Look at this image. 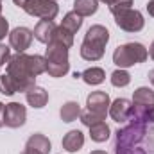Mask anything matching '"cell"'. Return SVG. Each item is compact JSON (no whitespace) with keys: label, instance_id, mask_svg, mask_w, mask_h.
<instances>
[{"label":"cell","instance_id":"277c9868","mask_svg":"<svg viewBox=\"0 0 154 154\" xmlns=\"http://www.w3.org/2000/svg\"><path fill=\"white\" fill-rule=\"evenodd\" d=\"M45 59H47V74L50 77H63L70 72L68 47H65L59 41L52 39L50 43H47Z\"/></svg>","mask_w":154,"mask_h":154},{"label":"cell","instance_id":"e575fe53","mask_svg":"<svg viewBox=\"0 0 154 154\" xmlns=\"http://www.w3.org/2000/svg\"><path fill=\"white\" fill-rule=\"evenodd\" d=\"M13 2H14V4H16V5H18V7H23V5H25V2H27V0H13Z\"/></svg>","mask_w":154,"mask_h":154},{"label":"cell","instance_id":"f1b7e54d","mask_svg":"<svg viewBox=\"0 0 154 154\" xmlns=\"http://www.w3.org/2000/svg\"><path fill=\"white\" fill-rule=\"evenodd\" d=\"M4 118H5V104H4V102H0V127H4V125H5Z\"/></svg>","mask_w":154,"mask_h":154},{"label":"cell","instance_id":"7402d4cb","mask_svg":"<svg viewBox=\"0 0 154 154\" xmlns=\"http://www.w3.org/2000/svg\"><path fill=\"white\" fill-rule=\"evenodd\" d=\"M129 82H131V75H129V72L124 70V68H118V70H115V72L111 74V84L116 86V88H124V86H127Z\"/></svg>","mask_w":154,"mask_h":154},{"label":"cell","instance_id":"52a82bcc","mask_svg":"<svg viewBox=\"0 0 154 154\" xmlns=\"http://www.w3.org/2000/svg\"><path fill=\"white\" fill-rule=\"evenodd\" d=\"M22 9L27 14L41 20H54L59 13V5L54 0H27Z\"/></svg>","mask_w":154,"mask_h":154},{"label":"cell","instance_id":"836d02e7","mask_svg":"<svg viewBox=\"0 0 154 154\" xmlns=\"http://www.w3.org/2000/svg\"><path fill=\"white\" fill-rule=\"evenodd\" d=\"M149 56L152 57V61H154V41L151 43V47H149Z\"/></svg>","mask_w":154,"mask_h":154},{"label":"cell","instance_id":"8fae6325","mask_svg":"<svg viewBox=\"0 0 154 154\" xmlns=\"http://www.w3.org/2000/svg\"><path fill=\"white\" fill-rule=\"evenodd\" d=\"M131 111H133V102L127 100V99H116L111 102L109 106V115L115 122H127L131 118Z\"/></svg>","mask_w":154,"mask_h":154},{"label":"cell","instance_id":"30bf717a","mask_svg":"<svg viewBox=\"0 0 154 154\" xmlns=\"http://www.w3.org/2000/svg\"><path fill=\"white\" fill-rule=\"evenodd\" d=\"M32 41V31L27 27H16L9 32V47L16 52H25L31 47Z\"/></svg>","mask_w":154,"mask_h":154},{"label":"cell","instance_id":"484cf974","mask_svg":"<svg viewBox=\"0 0 154 154\" xmlns=\"http://www.w3.org/2000/svg\"><path fill=\"white\" fill-rule=\"evenodd\" d=\"M81 122L86 125V127H90V125H93V124H99V122H104L106 118H102V116H99V115H95V113H91V111H82L81 113Z\"/></svg>","mask_w":154,"mask_h":154},{"label":"cell","instance_id":"ffe728a7","mask_svg":"<svg viewBox=\"0 0 154 154\" xmlns=\"http://www.w3.org/2000/svg\"><path fill=\"white\" fill-rule=\"evenodd\" d=\"M90 138L97 143H102L109 138V127L106 122H99V124H93L90 125Z\"/></svg>","mask_w":154,"mask_h":154},{"label":"cell","instance_id":"d6986e66","mask_svg":"<svg viewBox=\"0 0 154 154\" xmlns=\"http://www.w3.org/2000/svg\"><path fill=\"white\" fill-rule=\"evenodd\" d=\"M97 9H99V0H75L74 2V11L82 18L95 14Z\"/></svg>","mask_w":154,"mask_h":154},{"label":"cell","instance_id":"d6a6232c","mask_svg":"<svg viewBox=\"0 0 154 154\" xmlns=\"http://www.w3.org/2000/svg\"><path fill=\"white\" fill-rule=\"evenodd\" d=\"M147 77H149V81H151V84L154 86V68H152V70H149V75H147Z\"/></svg>","mask_w":154,"mask_h":154},{"label":"cell","instance_id":"74e56055","mask_svg":"<svg viewBox=\"0 0 154 154\" xmlns=\"http://www.w3.org/2000/svg\"><path fill=\"white\" fill-rule=\"evenodd\" d=\"M0 2H2V0H0Z\"/></svg>","mask_w":154,"mask_h":154},{"label":"cell","instance_id":"6da1fadb","mask_svg":"<svg viewBox=\"0 0 154 154\" xmlns=\"http://www.w3.org/2000/svg\"><path fill=\"white\" fill-rule=\"evenodd\" d=\"M116 154H154V129L145 122L131 120L129 125L116 131Z\"/></svg>","mask_w":154,"mask_h":154},{"label":"cell","instance_id":"44dd1931","mask_svg":"<svg viewBox=\"0 0 154 154\" xmlns=\"http://www.w3.org/2000/svg\"><path fill=\"white\" fill-rule=\"evenodd\" d=\"M61 27H65L66 31H70L72 34H75L77 31L82 27V16H81V14H77L75 11L66 13V14H65V18H63V22H61Z\"/></svg>","mask_w":154,"mask_h":154},{"label":"cell","instance_id":"ba28073f","mask_svg":"<svg viewBox=\"0 0 154 154\" xmlns=\"http://www.w3.org/2000/svg\"><path fill=\"white\" fill-rule=\"evenodd\" d=\"M109 106H111V100H109V95L106 91H91L86 99V109L95 113V115L106 118L108 111H109Z\"/></svg>","mask_w":154,"mask_h":154},{"label":"cell","instance_id":"f546056e","mask_svg":"<svg viewBox=\"0 0 154 154\" xmlns=\"http://www.w3.org/2000/svg\"><path fill=\"white\" fill-rule=\"evenodd\" d=\"M147 118H149V124H154V104L149 106V111H147Z\"/></svg>","mask_w":154,"mask_h":154},{"label":"cell","instance_id":"2e32d148","mask_svg":"<svg viewBox=\"0 0 154 154\" xmlns=\"http://www.w3.org/2000/svg\"><path fill=\"white\" fill-rule=\"evenodd\" d=\"M81 113H82L81 111V106H79V102H75V100L65 102L61 106V109H59V116H61L63 122H74V120H77L81 116Z\"/></svg>","mask_w":154,"mask_h":154},{"label":"cell","instance_id":"83f0119b","mask_svg":"<svg viewBox=\"0 0 154 154\" xmlns=\"http://www.w3.org/2000/svg\"><path fill=\"white\" fill-rule=\"evenodd\" d=\"M7 34H9V22L4 16H0V41L5 38Z\"/></svg>","mask_w":154,"mask_h":154},{"label":"cell","instance_id":"3957f363","mask_svg":"<svg viewBox=\"0 0 154 154\" xmlns=\"http://www.w3.org/2000/svg\"><path fill=\"white\" fill-rule=\"evenodd\" d=\"M109 41V31L104 25H91L82 39L81 57L86 61H99L106 52V45Z\"/></svg>","mask_w":154,"mask_h":154},{"label":"cell","instance_id":"4316f807","mask_svg":"<svg viewBox=\"0 0 154 154\" xmlns=\"http://www.w3.org/2000/svg\"><path fill=\"white\" fill-rule=\"evenodd\" d=\"M9 59H11V47L0 43V68H2L4 65H7Z\"/></svg>","mask_w":154,"mask_h":154},{"label":"cell","instance_id":"f35d334b","mask_svg":"<svg viewBox=\"0 0 154 154\" xmlns=\"http://www.w3.org/2000/svg\"><path fill=\"white\" fill-rule=\"evenodd\" d=\"M54 2H56V0H54Z\"/></svg>","mask_w":154,"mask_h":154},{"label":"cell","instance_id":"e0dca14e","mask_svg":"<svg viewBox=\"0 0 154 154\" xmlns=\"http://www.w3.org/2000/svg\"><path fill=\"white\" fill-rule=\"evenodd\" d=\"M81 77L86 84H91V86H97L100 82H104L106 79V72L99 66H91V68H86L84 72H81Z\"/></svg>","mask_w":154,"mask_h":154},{"label":"cell","instance_id":"1f68e13d","mask_svg":"<svg viewBox=\"0 0 154 154\" xmlns=\"http://www.w3.org/2000/svg\"><path fill=\"white\" fill-rule=\"evenodd\" d=\"M22 154H39V152H38V151H34V149H31V147H25Z\"/></svg>","mask_w":154,"mask_h":154},{"label":"cell","instance_id":"9c48e42d","mask_svg":"<svg viewBox=\"0 0 154 154\" xmlns=\"http://www.w3.org/2000/svg\"><path fill=\"white\" fill-rule=\"evenodd\" d=\"M27 120V109L25 106H22L20 102H9L5 104V125L11 127V129H16V127H22Z\"/></svg>","mask_w":154,"mask_h":154},{"label":"cell","instance_id":"8d00e7d4","mask_svg":"<svg viewBox=\"0 0 154 154\" xmlns=\"http://www.w3.org/2000/svg\"><path fill=\"white\" fill-rule=\"evenodd\" d=\"M0 16H2V2H0Z\"/></svg>","mask_w":154,"mask_h":154},{"label":"cell","instance_id":"7a4b0ae2","mask_svg":"<svg viewBox=\"0 0 154 154\" xmlns=\"http://www.w3.org/2000/svg\"><path fill=\"white\" fill-rule=\"evenodd\" d=\"M5 74L13 79L16 91H27L31 86L36 84V77L31 72L29 54L25 52H16L14 56H11L9 63L5 65Z\"/></svg>","mask_w":154,"mask_h":154},{"label":"cell","instance_id":"7c38bea8","mask_svg":"<svg viewBox=\"0 0 154 154\" xmlns=\"http://www.w3.org/2000/svg\"><path fill=\"white\" fill-rule=\"evenodd\" d=\"M56 29H57V25L52 20H39L36 23V27H34V31H32V36L38 39L39 43L47 45V43L52 41L54 34H56Z\"/></svg>","mask_w":154,"mask_h":154},{"label":"cell","instance_id":"5bb4252c","mask_svg":"<svg viewBox=\"0 0 154 154\" xmlns=\"http://www.w3.org/2000/svg\"><path fill=\"white\" fill-rule=\"evenodd\" d=\"M63 149L65 151H68V152H77V151H81L82 149V145H84V134L79 131V129H72V131H68L65 136H63Z\"/></svg>","mask_w":154,"mask_h":154},{"label":"cell","instance_id":"4dcf8cb0","mask_svg":"<svg viewBox=\"0 0 154 154\" xmlns=\"http://www.w3.org/2000/svg\"><path fill=\"white\" fill-rule=\"evenodd\" d=\"M147 13H149V16L154 18V0H151V2L147 4Z\"/></svg>","mask_w":154,"mask_h":154},{"label":"cell","instance_id":"4fadbf2b","mask_svg":"<svg viewBox=\"0 0 154 154\" xmlns=\"http://www.w3.org/2000/svg\"><path fill=\"white\" fill-rule=\"evenodd\" d=\"M25 99H27V104L31 108H36V109H41L45 108V104L48 102V91L45 88H41L38 84L31 86L27 91H25Z\"/></svg>","mask_w":154,"mask_h":154},{"label":"cell","instance_id":"9a60e30c","mask_svg":"<svg viewBox=\"0 0 154 154\" xmlns=\"http://www.w3.org/2000/svg\"><path fill=\"white\" fill-rule=\"evenodd\" d=\"M25 147H31V149L38 151L39 154H48L50 152V149H52V143H50V140H48L45 134H41V133H34V134L29 136Z\"/></svg>","mask_w":154,"mask_h":154},{"label":"cell","instance_id":"d590c367","mask_svg":"<svg viewBox=\"0 0 154 154\" xmlns=\"http://www.w3.org/2000/svg\"><path fill=\"white\" fill-rule=\"evenodd\" d=\"M90 154H108V152H104V151H91Z\"/></svg>","mask_w":154,"mask_h":154},{"label":"cell","instance_id":"603a6c76","mask_svg":"<svg viewBox=\"0 0 154 154\" xmlns=\"http://www.w3.org/2000/svg\"><path fill=\"white\" fill-rule=\"evenodd\" d=\"M56 41H59V43H63L65 47H72L74 45V34L70 32V31H66L65 27H61V25H57V29H56V34H54V38Z\"/></svg>","mask_w":154,"mask_h":154},{"label":"cell","instance_id":"d4e9b609","mask_svg":"<svg viewBox=\"0 0 154 154\" xmlns=\"http://www.w3.org/2000/svg\"><path fill=\"white\" fill-rule=\"evenodd\" d=\"M100 2H104L108 7H109V11L115 14L118 11H124V9H129L131 5H133V0H100Z\"/></svg>","mask_w":154,"mask_h":154},{"label":"cell","instance_id":"5b68a950","mask_svg":"<svg viewBox=\"0 0 154 154\" xmlns=\"http://www.w3.org/2000/svg\"><path fill=\"white\" fill-rule=\"evenodd\" d=\"M147 57H149L147 48L142 43H134V41L118 45L113 52V63L118 68H124V70L129 66H134L138 63H143Z\"/></svg>","mask_w":154,"mask_h":154},{"label":"cell","instance_id":"ac0fdd59","mask_svg":"<svg viewBox=\"0 0 154 154\" xmlns=\"http://www.w3.org/2000/svg\"><path fill=\"white\" fill-rule=\"evenodd\" d=\"M133 104H140V106H151L154 104V90L147 86H140L134 90L133 93Z\"/></svg>","mask_w":154,"mask_h":154},{"label":"cell","instance_id":"cb8c5ba5","mask_svg":"<svg viewBox=\"0 0 154 154\" xmlns=\"http://www.w3.org/2000/svg\"><path fill=\"white\" fill-rule=\"evenodd\" d=\"M0 93H4V95H7V97L18 93V91H16V86H14V82H13V79L7 75V74H0Z\"/></svg>","mask_w":154,"mask_h":154},{"label":"cell","instance_id":"8992f818","mask_svg":"<svg viewBox=\"0 0 154 154\" xmlns=\"http://www.w3.org/2000/svg\"><path fill=\"white\" fill-rule=\"evenodd\" d=\"M115 16V23L125 32H140L145 25V20H143V14L133 7L129 9H124V11H118L113 14Z\"/></svg>","mask_w":154,"mask_h":154}]
</instances>
